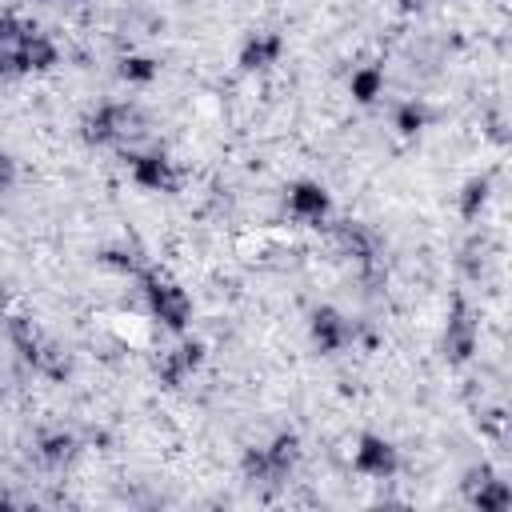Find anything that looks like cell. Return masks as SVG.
<instances>
[{"label": "cell", "instance_id": "obj_9", "mask_svg": "<svg viewBox=\"0 0 512 512\" xmlns=\"http://www.w3.org/2000/svg\"><path fill=\"white\" fill-rule=\"evenodd\" d=\"M312 340H316L320 352H340L352 340V328H348V320L336 308H320L312 316Z\"/></svg>", "mask_w": 512, "mask_h": 512}, {"label": "cell", "instance_id": "obj_8", "mask_svg": "<svg viewBox=\"0 0 512 512\" xmlns=\"http://www.w3.org/2000/svg\"><path fill=\"white\" fill-rule=\"evenodd\" d=\"M464 496L472 508L480 512H504L512 504V488L504 480H496L488 468H472L468 480H464Z\"/></svg>", "mask_w": 512, "mask_h": 512}, {"label": "cell", "instance_id": "obj_12", "mask_svg": "<svg viewBox=\"0 0 512 512\" xmlns=\"http://www.w3.org/2000/svg\"><path fill=\"white\" fill-rule=\"evenodd\" d=\"M36 456H40V464H48V468H64V464L76 456V440H72L68 432H44V436L36 440Z\"/></svg>", "mask_w": 512, "mask_h": 512}, {"label": "cell", "instance_id": "obj_13", "mask_svg": "<svg viewBox=\"0 0 512 512\" xmlns=\"http://www.w3.org/2000/svg\"><path fill=\"white\" fill-rule=\"evenodd\" d=\"M376 92H380V72L376 68H364V72L352 76V96L356 100H376Z\"/></svg>", "mask_w": 512, "mask_h": 512}, {"label": "cell", "instance_id": "obj_5", "mask_svg": "<svg viewBox=\"0 0 512 512\" xmlns=\"http://www.w3.org/2000/svg\"><path fill=\"white\" fill-rule=\"evenodd\" d=\"M352 468H356L360 476H372V480H388V476L400 468V456H396V448H392L384 436H372V432H364V436L356 440V452H352Z\"/></svg>", "mask_w": 512, "mask_h": 512}, {"label": "cell", "instance_id": "obj_6", "mask_svg": "<svg viewBox=\"0 0 512 512\" xmlns=\"http://www.w3.org/2000/svg\"><path fill=\"white\" fill-rule=\"evenodd\" d=\"M128 172L148 192H176L180 188V172L172 168L168 156H156V152H132L128 156Z\"/></svg>", "mask_w": 512, "mask_h": 512}, {"label": "cell", "instance_id": "obj_11", "mask_svg": "<svg viewBox=\"0 0 512 512\" xmlns=\"http://www.w3.org/2000/svg\"><path fill=\"white\" fill-rule=\"evenodd\" d=\"M280 48H284V40H280L276 32H256V36H248V44L240 48V64H244L248 72L268 68V64L280 60Z\"/></svg>", "mask_w": 512, "mask_h": 512}, {"label": "cell", "instance_id": "obj_3", "mask_svg": "<svg viewBox=\"0 0 512 512\" xmlns=\"http://www.w3.org/2000/svg\"><path fill=\"white\" fill-rule=\"evenodd\" d=\"M80 136L88 144H116V148H124V144L144 136V116H140L136 104H100L96 112L84 116Z\"/></svg>", "mask_w": 512, "mask_h": 512}, {"label": "cell", "instance_id": "obj_10", "mask_svg": "<svg viewBox=\"0 0 512 512\" xmlns=\"http://www.w3.org/2000/svg\"><path fill=\"white\" fill-rule=\"evenodd\" d=\"M200 360H204V348L200 344H180V348H172V352L160 356L156 372L164 376V384H180V380H188L196 372Z\"/></svg>", "mask_w": 512, "mask_h": 512}, {"label": "cell", "instance_id": "obj_4", "mask_svg": "<svg viewBox=\"0 0 512 512\" xmlns=\"http://www.w3.org/2000/svg\"><path fill=\"white\" fill-rule=\"evenodd\" d=\"M296 436H276L272 444H264V448H252L248 456H244V476L252 480V484H284L288 480V472H292V464H296Z\"/></svg>", "mask_w": 512, "mask_h": 512}, {"label": "cell", "instance_id": "obj_2", "mask_svg": "<svg viewBox=\"0 0 512 512\" xmlns=\"http://www.w3.org/2000/svg\"><path fill=\"white\" fill-rule=\"evenodd\" d=\"M136 280H140V292H144V300H148L152 320H160L164 328L180 332V328L188 324V316H192L188 292H184L168 272H160V268H140Z\"/></svg>", "mask_w": 512, "mask_h": 512}, {"label": "cell", "instance_id": "obj_14", "mask_svg": "<svg viewBox=\"0 0 512 512\" xmlns=\"http://www.w3.org/2000/svg\"><path fill=\"white\" fill-rule=\"evenodd\" d=\"M120 76H124V80H152V76H156V64L144 60V56H128V60L120 64Z\"/></svg>", "mask_w": 512, "mask_h": 512}, {"label": "cell", "instance_id": "obj_1", "mask_svg": "<svg viewBox=\"0 0 512 512\" xmlns=\"http://www.w3.org/2000/svg\"><path fill=\"white\" fill-rule=\"evenodd\" d=\"M0 56H4V68L16 76V72H44L56 64V44L32 28V24H20L16 16L4 20V36H0Z\"/></svg>", "mask_w": 512, "mask_h": 512}, {"label": "cell", "instance_id": "obj_7", "mask_svg": "<svg viewBox=\"0 0 512 512\" xmlns=\"http://www.w3.org/2000/svg\"><path fill=\"white\" fill-rule=\"evenodd\" d=\"M328 212H332V200H328V192L320 184H312V180L292 184V192H288V216L296 224L320 228V224H328Z\"/></svg>", "mask_w": 512, "mask_h": 512}]
</instances>
